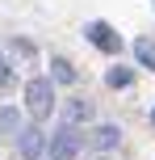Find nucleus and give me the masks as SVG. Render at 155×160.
Returning a JSON list of instances; mask_svg holds the SVG:
<instances>
[{
	"mask_svg": "<svg viewBox=\"0 0 155 160\" xmlns=\"http://www.w3.org/2000/svg\"><path fill=\"white\" fill-rule=\"evenodd\" d=\"M71 80H75V68L67 59H55L50 63V84H71Z\"/></svg>",
	"mask_w": 155,
	"mask_h": 160,
	"instance_id": "nucleus-8",
	"label": "nucleus"
},
{
	"mask_svg": "<svg viewBox=\"0 0 155 160\" xmlns=\"http://www.w3.org/2000/svg\"><path fill=\"white\" fill-rule=\"evenodd\" d=\"M109 84H113V88H126V84H130V80H134V72H130V68H109Z\"/></svg>",
	"mask_w": 155,
	"mask_h": 160,
	"instance_id": "nucleus-10",
	"label": "nucleus"
},
{
	"mask_svg": "<svg viewBox=\"0 0 155 160\" xmlns=\"http://www.w3.org/2000/svg\"><path fill=\"white\" fill-rule=\"evenodd\" d=\"M151 122H155V114H151Z\"/></svg>",
	"mask_w": 155,
	"mask_h": 160,
	"instance_id": "nucleus-13",
	"label": "nucleus"
},
{
	"mask_svg": "<svg viewBox=\"0 0 155 160\" xmlns=\"http://www.w3.org/2000/svg\"><path fill=\"white\" fill-rule=\"evenodd\" d=\"M84 34H88V42H92V47L109 51V55H117V51H122V38H117V34L109 30L105 21H92V25H88V30H84Z\"/></svg>",
	"mask_w": 155,
	"mask_h": 160,
	"instance_id": "nucleus-4",
	"label": "nucleus"
},
{
	"mask_svg": "<svg viewBox=\"0 0 155 160\" xmlns=\"http://www.w3.org/2000/svg\"><path fill=\"white\" fill-rule=\"evenodd\" d=\"M80 148H84V135L75 131V122H63V127L46 139V156L50 160H71V156H80Z\"/></svg>",
	"mask_w": 155,
	"mask_h": 160,
	"instance_id": "nucleus-2",
	"label": "nucleus"
},
{
	"mask_svg": "<svg viewBox=\"0 0 155 160\" xmlns=\"http://www.w3.org/2000/svg\"><path fill=\"white\" fill-rule=\"evenodd\" d=\"M92 143H97V152H109V148L122 143V127H113V122H105V127L92 135Z\"/></svg>",
	"mask_w": 155,
	"mask_h": 160,
	"instance_id": "nucleus-5",
	"label": "nucleus"
},
{
	"mask_svg": "<svg viewBox=\"0 0 155 160\" xmlns=\"http://www.w3.org/2000/svg\"><path fill=\"white\" fill-rule=\"evenodd\" d=\"M17 131H21V114L13 105H0V139H13Z\"/></svg>",
	"mask_w": 155,
	"mask_h": 160,
	"instance_id": "nucleus-6",
	"label": "nucleus"
},
{
	"mask_svg": "<svg viewBox=\"0 0 155 160\" xmlns=\"http://www.w3.org/2000/svg\"><path fill=\"white\" fill-rule=\"evenodd\" d=\"M46 160H50V156H46Z\"/></svg>",
	"mask_w": 155,
	"mask_h": 160,
	"instance_id": "nucleus-14",
	"label": "nucleus"
},
{
	"mask_svg": "<svg viewBox=\"0 0 155 160\" xmlns=\"http://www.w3.org/2000/svg\"><path fill=\"white\" fill-rule=\"evenodd\" d=\"M92 118V101H67L63 105V122H75V127H80V122H88Z\"/></svg>",
	"mask_w": 155,
	"mask_h": 160,
	"instance_id": "nucleus-7",
	"label": "nucleus"
},
{
	"mask_svg": "<svg viewBox=\"0 0 155 160\" xmlns=\"http://www.w3.org/2000/svg\"><path fill=\"white\" fill-rule=\"evenodd\" d=\"M4 88H13V63L0 59V93H4Z\"/></svg>",
	"mask_w": 155,
	"mask_h": 160,
	"instance_id": "nucleus-11",
	"label": "nucleus"
},
{
	"mask_svg": "<svg viewBox=\"0 0 155 160\" xmlns=\"http://www.w3.org/2000/svg\"><path fill=\"white\" fill-rule=\"evenodd\" d=\"M25 110H30L34 122H42L50 110H55V84L42 80V76H34L30 84H25Z\"/></svg>",
	"mask_w": 155,
	"mask_h": 160,
	"instance_id": "nucleus-1",
	"label": "nucleus"
},
{
	"mask_svg": "<svg viewBox=\"0 0 155 160\" xmlns=\"http://www.w3.org/2000/svg\"><path fill=\"white\" fill-rule=\"evenodd\" d=\"M97 160H109V156H97Z\"/></svg>",
	"mask_w": 155,
	"mask_h": 160,
	"instance_id": "nucleus-12",
	"label": "nucleus"
},
{
	"mask_svg": "<svg viewBox=\"0 0 155 160\" xmlns=\"http://www.w3.org/2000/svg\"><path fill=\"white\" fill-rule=\"evenodd\" d=\"M13 139H17V156L21 160H42L46 156V135L38 131V122H34V127H21Z\"/></svg>",
	"mask_w": 155,
	"mask_h": 160,
	"instance_id": "nucleus-3",
	"label": "nucleus"
},
{
	"mask_svg": "<svg viewBox=\"0 0 155 160\" xmlns=\"http://www.w3.org/2000/svg\"><path fill=\"white\" fill-rule=\"evenodd\" d=\"M134 59L155 72V42H151V38H139V42H134Z\"/></svg>",
	"mask_w": 155,
	"mask_h": 160,
	"instance_id": "nucleus-9",
	"label": "nucleus"
}]
</instances>
